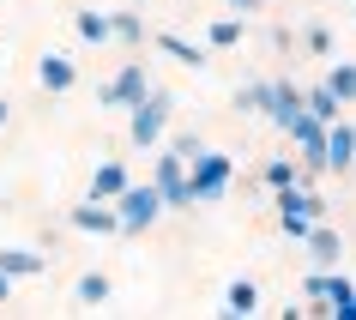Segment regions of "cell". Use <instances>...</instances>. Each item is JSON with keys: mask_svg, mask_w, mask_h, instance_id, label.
I'll use <instances>...</instances> for the list:
<instances>
[{"mask_svg": "<svg viewBox=\"0 0 356 320\" xmlns=\"http://www.w3.org/2000/svg\"><path fill=\"white\" fill-rule=\"evenodd\" d=\"M79 296H85V302H103V296H109V284H103V278H85V284H79Z\"/></svg>", "mask_w": 356, "mask_h": 320, "instance_id": "11", "label": "cell"}, {"mask_svg": "<svg viewBox=\"0 0 356 320\" xmlns=\"http://www.w3.org/2000/svg\"><path fill=\"white\" fill-rule=\"evenodd\" d=\"M121 188H127V175H121V170H97V193H121Z\"/></svg>", "mask_w": 356, "mask_h": 320, "instance_id": "8", "label": "cell"}, {"mask_svg": "<svg viewBox=\"0 0 356 320\" xmlns=\"http://www.w3.org/2000/svg\"><path fill=\"white\" fill-rule=\"evenodd\" d=\"M157 188H163L175 206H188V200H193V188H181V175H175V157H163V170H157Z\"/></svg>", "mask_w": 356, "mask_h": 320, "instance_id": "2", "label": "cell"}, {"mask_svg": "<svg viewBox=\"0 0 356 320\" xmlns=\"http://www.w3.org/2000/svg\"><path fill=\"white\" fill-rule=\"evenodd\" d=\"M42 85H49V91H60V85H73V67H67L60 55H49V61H42Z\"/></svg>", "mask_w": 356, "mask_h": 320, "instance_id": "6", "label": "cell"}, {"mask_svg": "<svg viewBox=\"0 0 356 320\" xmlns=\"http://www.w3.org/2000/svg\"><path fill=\"white\" fill-rule=\"evenodd\" d=\"M157 121H163V103H145V109H139V121H133V139H139V145H151V139H157Z\"/></svg>", "mask_w": 356, "mask_h": 320, "instance_id": "3", "label": "cell"}, {"mask_svg": "<svg viewBox=\"0 0 356 320\" xmlns=\"http://www.w3.org/2000/svg\"><path fill=\"white\" fill-rule=\"evenodd\" d=\"M139 85H145V79H139V67H127V73L115 79V85H109L103 97H109V103H133V97H139Z\"/></svg>", "mask_w": 356, "mask_h": 320, "instance_id": "4", "label": "cell"}, {"mask_svg": "<svg viewBox=\"0 0 356 320\" xmlns=\"http://www.w3.org/2000/svg\"><path fill=\"white\" fill-rule=\"evenodd\" d=\"M229 308H236V314H248V308H254V284H236V290H229Z\"/></svg>", "mask_w": 356, "mask_h": 320, "instance_id": "10", "label": "cell"}, {"mask_svg": "<svg viewBox=\"0 0 356 320\" xmlns=\"http://www.w3.org/2000/svg\"><path fill=\"white\" fill-rule=\"evenodd\" d=\"M151 211H157V193H133V200H127V230L151 224Z\"/></svg>", "mask_w": 356, "mask_h": 320, "instance_id": "5", "label": "cell"}, {"mask_svg": "<svg viewBox=\"0 0 356 320\" xmlns=\"http://www.w3.org/2000/svg\"><path fill=\"white\" fill-rule=\"evenodd\" d=\"M224 182H229L224 157H200V182H193V193H224Z\"/></svg>", "mask_w": 356, "mask_h": 320, "instance_id": "1", "label": "cell"}, {"mask_svg": "<svg viewBox=\"0 0 356 320\" xmlns=\"http://www.w3.org/2000/svg\"><path fill=\"white\" fill-rule=\"evenodd\" d=\"M0 266L6 272H37V254H0Z\"/></svg>", "mask_w": 356, "mask_h": 320, "instance_id": "9", "label": "cell"}, {"mask_svg": "<svg viewBox=\"0 0 356 320\" xmlns=\"http://www.w3.org/2000/svg\"><path fill=\"white\" fill-rule=\"evenodd\" d=\"M79 224H85V230H115V218H103V211H79Z\"/></svg>", "mask_w": 356, "mask_h": 320, "instance_id": "12", "label": "cell"}, {"mask_svg": "<svg viewBox=\"0 0 356 320\" xmlns=\"http://www.w3.org/2000/svg\"><path fill=\"white\" fill-rule=\"evenodd\" d=\"M79 31H85L91 42H103V37H109V24H103V13H85V19H79Z\"/></svg>", "mask_w": 356, "mask_h": 320, "instance_id": "7", "label": "cell"}, {"mask_svg": "<svg viewBox=\"0 0 356 320\" xmlns=\"http://www.w3.org/2000/svg\"><path fill=\"white\" fill-rule=\"evenodd\" d=\"M314 121H332V91H314Z\"/></svg>", "mask_w": 356, "mask_h": 320, "instance_id": "13", "label": "cell"}, {"mask_svg": "<svg viewBox=\"0 0 356 320\" xmlns=\"http://www.w3.org/2000/svg\"><path fill=\"white\" fill-rule=\"evenodd\" d=\"M0 121H6V103H0Z\"/></svg>", "mask_w": 356, "mask_h": 320, "instance_id": "14", "label": "cell"}, {"mask_svg": "<svg viewBox=\"0 0 356 320\" xmlns=\"http://www.w3.org/2000/svg\"><path fill=\"white\" fill-rule=\"evenodd\" d=\"M0 296H6V284H0Z\"/></svg>", "mask_w": 356, "mask_h": 320, "instance_id": "15", "label": "cell"}]
</instances>
